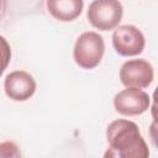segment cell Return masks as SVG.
Returning a JSON list of instances; mask_svg holds the SVG:
<instances>
[{
  "label": "cell",
  "instance_id": "cell-7",
  "mask_svg": "<svg viewBox=\"0 0 158 158\" xmlns=\"http://www.w3.org/2000/svg\"><path fill=\"white\" fill-rule=\"evenodd\" d=\"M5 94L15 101L28 100L36 91L33 77L23 70H15L6 75L4 81Z\"/></svg>",
  "mask_w": 158,
  "mask_h": 158
},
{
  "label": "cell",
  "instance_id": "cell-4",
  "mask_svg": "<svg viewBox=\"0 0 158 158\" xmlns=\"http://www.w3.org/2000/svg\"><path fill=\"white\" fill-rule=\"evenodd\" d=\"M144 44V36L136 26L122 25L118 26L112 33V46L120 56H137L142 53Z\"/></svg>",
  "mask_w": 158,
  "mask_h": 158
},
{
  "label": "cell",
  "instance_id": "cell-9",
  "mask_svg": "<svg viewBox=\"0 0 158 158\" xmlns=\"http://www.w3.org/2000/svg\"><path fill=\"white\" fill-rule=\"evenodd\" d=\"M11 59V48L7 41L0 36V77L2 75L4 70L7 68Z\"/></svg>",
  "mask_w": 158,
  "mask_h": 158
},
{
  "label": "cell",
  "instance_id": "cell-2",
  "mask_svg": "<svg viewBox=\"0 0 158 158\" xmlns=\"http://www.w3.org/2000/svg\"><path fill=\"white\" fill-rule=\"evenodd\" d=\"M105 52V43L102 37L93 31L81 33L74 44L73 57L75 63L84 69H93L98 67Z\"/></svg>",
  "mask_w": 158,
  "mask_h": 158
},
{
  "label": "cell",
  "instance_id": "cell-3",
  "mask_svg": "<svg viewBox=\"0 0 158 158\" xmlns=\"http://www.w3.org/2000/svg\"><path fill=\"white\" fill-rule=\"evenodd\" d=\"M122 15L123 7L118 0H94L86 14L91 26L100 31L114 30L118 26Z\"/></svg>",
  "mask_w": 158,
  "mask_h": 158
},
{
  "label": "cell",
  "instance_id": "cell-6",
  "mask_svg": "<svg viewBox=\"0 0 158 158\" xmlns=\"http://www.w3.org/2000/svg\"><path fill=\"white\" fill-rule=\"evenodd\" d=\"M149 95L135 88H127L117 93L114 98L115 110L123 116H136L146 112L149 107Z\"/></svg>",
  "mask_w": 158,
  "mask_h": 158
},
{
  "label": "cell",
  "instance_id": "cell-5",
  "mask_svg": "<svg viewBox=\"0 0 158 158\" xmlns=\"http://www.w3.org/2000/svg\"><path fill=\"white\" fill-rule=\"evenodd\" d=\"M153 67L144 59L127 60L120 69V80L126 88H147L153 81Z\"/></svg>",
  "mask_w": 158,
  "mask_h": 158
},
{
  "label": "cell",
  "instance_id": "cell-11",
  "mask_svg": "<svg viewBox=\"0 0 158 158\" xmlns=\"http://www.w3.org/2000/svg\"><path fill=\"white\" fill-rule=\"evenodd\" d=\"M0 7H1V0H0Z\"/></svg>",
  "mask_w": 158,
  "mask_h": 158
},
{
  "label": "cell",
  "instance_id": "cell-10",
  "mask_svg": "<svg viewBox=\"0 0 158 158\" xmlns=\"http://www.w3.org/2000/svg\"><path fill=\"white\" fill-rule=\"evenodd\" d=\"M21 153L19 147L14 142H2L0 143V157H20Z\"/></svg>",
  "mask_w": 158,
  "mask_h": 158
},
{
  "label": "cell",
  "instance_id": "cell-8",
  "mask_svg": "<svg viewBox=\"0 0 158 158\" xmlns=\"http://www.w3.org/2000/svg\"><path fill=\"white\" fill-rule=\"evenodd\" d=\"M83 0H47V10L49 14L63 22L75 20L83 11Z\"/></svg>",
  "mask_w": 158,
  "mask_h": 158
},
{
  "label": "cell",
  "instance_id": "cell-1",
  "mask_svg": "<svg viewBox=\"0 0 158 158\" xmlns=\"http://www.w3.org/2000/svg\"><path fill=\"white\" fill-rule=\"evenodd\" d=\"M109 149L105 157L146 158L149 151L138 126L130 120H115L106 128Z\"/></svg>",
  "mask_w": 158,
  "mask_h": 158
}]
</instances>
